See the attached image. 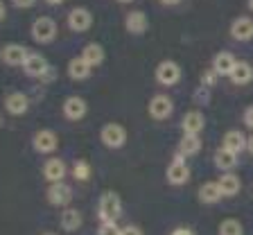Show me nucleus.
Here are the masks:
<instances>
[{
  "mask_svg": "<svg viewBox=\"0 0 253 235\" xmlns=\"http://www.w3.org/2000/svg\"><path fill=\"white\" fill-rule=\"evenodd\" d=\"M57 37V23L47 16H41L37 21L32 23V39L39 43H50Z\"/></svg>",
  "mask_w": 253,
  "mask_h": 235,
  "instance_id": "nucleus-1",
  "label": "nucleus"
},
{
  "mask_svg": "<svg viewBox=\"0 0 253 235\" xmlns=\"http://www.w3.org/2000/svg\"><path fill=\"white\" fill-rule=\"evenodd\" d=\"M122 213V204H120V197L116 192H104L100 199V217L104 222H116Z\"/></svg>",
  "mask_w": 253,
  "mask_h": 235,
  "instance_id": "nucleus-2",
  "label": "nucleus"
},
{
  "mask_svg": "<svg viewBox=\"0 0 253 235\" xmlns=\"http://www.w3.org/2000/svg\"><path fill=\"white\" fill-rule=\"evenodd\" d=\"M156 79L158 84H163V86H174V84L181 79V68L176 61H161L156 68Z\"/></svg>",
  "mask_w": 253,
  "mask_h": 235,
  "instance_id": "nucleus-3",
  "label": "nucleus"
},
{
  "mask_svg": "<svg viewBox=\"0 0 253 235\" xmlns=\"http://www.w3.org/2000/svg\"><path fill=\"white\" fill-rule=\"evenodd\" d=\"M102 142H104L106 147H122L125 145V141H126V131L122 129L120 125H116V122H109V125H104L102 127Z\"/></svg>",
  "mask_w": 253,
  "mask_h": 235,
  "instance_id": "nucleus-4",
  "label": "nucleus"
},
{
  "mask_svg": "<svg viewBox=\"0 0 253 235\" xmlns=\"http://www.w3.org/2000/svg\"><path fill=\"white\" fill-rule=\"evenodd\" d=\"M172 111H174V104L168 95H154L152 102H149V115L154 120H165V118L172 115Z\"/></svg>",
  "mask_w": 253,
  "mask_h": 235,
  "instance_id": "nucleus-5",
  "label": "nucleus"
},
{
  "mask_svg": "<svg viewBox=\"0 0 253 235\" xmlns=\"http://www.w3.org/2000/svg\"><path fill=\"white\" fill-rule=\"evenodd\" d=\"M32 145H34V149H37V152L50 154V152H54V149H57L59 138H57V134H54V131L41 129V131H37V134H34V141H32Z\"/></svg>",
  "mask_w": 253,
  "mask_h": 235,
  "instance_id": "nucleus-6",
  "label": "nucleus"
},
{
  "mask_svg": "<svg viewBox=\"0 0 253 235\" xmlns=\"http://www.w3.org/2000/svg\"><path fill=\"white\" fill-rule=\"evenodd\" d=\"M188 179H190V167L185 165L183 154H179V156L174 158L172 165L168 167V181L172 183V186H183Z\"/></svg>",
  "mask_w": 253,
  "mask_h": 235,
  "instance_id": "nucleus-7",
  "label": "nucleus"
},
{
  "mask_svg": "<svg viewBox=\"0 0 253 235\" xmlns=\"http://www.w3.org/2000/svg\"><path fill=\"white\" fill-rule=\"evenodd\" d=\"M70 197H73L70 186H66V183H61V181L50 183V188H47V201L52 206H66L70 201Z\"/></svg>",
  "mask_w": 253,
  "mask_h": 235,
  "instance_id": "nucleus-8",
  "label": "nucleus"
},
{
  "mask_svg": "<svg viewBox=\"0 0 253 235\" xmlns=\"http://www.w3.org/2000/svg\"><path fill=\"white\" fill-rule=\"evenodd\" d=\"M27 47L25 46H18V43H9V46L2 47V61L7 66H23L27 59Z\"/></svg>",
  "mask_w": 253,
  "mask_h": 235,
  "instance_id": "nucleus-9",
  "label": "nucleus"
},
{
  "mask_svg": "<svg viewBox=\"0 0 253 235\" xmlns=\"http://www.w3.org/2000/svg\"><path fill=\"white\" fill-rule=\"evenodd\" d=\"M231 37L235 41H249V39H253V18H249V16L235 18L231 25Z\"/></svg>",
  "mask_w": 253,
  "mask_h": 235,
  "instance_id": "nucleus-10",
  "label": "nucleus"
},
{
  "mask_svg": "<svg viewBox=\"0 0 253 235\" xmlns=\"http://www.w3.org/2000/svg\"><path fill=\"white\" fill-rule=\"evenodd\" d=\"M23 70H25L30 77H43V75L50 70V66H47V61L41 57V54L30 52L25 59V63H23Z\"/></svg>",
  "mask_w": 253,
  "mask_h": 235,
  "instance_id": "nucleus-11",
  "label": "nucleus"
},
{
  "mask_svg": "<svg viewBox=\"0 0 253 235\" xmlns=\"http://www.w3.org/2000/svg\"><path fill=\"white\" fill-rule=\"evenodd\" d=\"M90 23H93V16H90V11L84 9V7H77V9H73L68 14V25H70V30H75V32H86L90 27Z\"/></svg>",
  "mask_w": 253,
  "mask_h": 235,
  "instance_id": "nucleus-12",
  "label": "nucleus"
},
{
  "mask_svg": "<svg viewBox=\"0 0 253 235\" xmlns=\"http://www.w3.org/2000/svg\"><path fill=\"white\" fill-rule=\"evenodd\" d=\"M63 113H66L68 120H79V118H84V113H86L84 97H77V95L68 97L66 102H63Z\"/></svg>",
  "mask_w": 253,
  "mask_h": 235,
  "instance_id": "nucleus-13",
  "label": "nucleus"
},
{
  "mask_svg": "<svg viewBox=\"0 0 253 235\" xmlns=\"http://www.w3.org/2000/svg\"><path fill=\"white\" fill-rule=\"evenodd\" d=\"M247 141L249 138L244 136L242 131H237V129H233V131H228L226 136H224V149H228V152H233V154H240L242 149H247Z\"/></svg>",
  "mask_w": 253,
  "mask_h": 235,
  "instance_id": "nucleus-14",
  "label": "nucleus"
},
{
  "mask_svg": "<svg viewBox=\"0 0 253 235\" xmlns=\"http://www.w3.org/2000/svg\"><path fill=\"white\" fill-rule=\"evenodd\" d=\"M235 57L231 52H219L215 59H212V70L217 75H224V77H231L233 68H235Z\"/></svg>",
  "mask_w": 253,
  "mask_h": 235,
  "instance_id": "nucleus-15",
  "label": "nucleus"
},
{
  "mask_svg": "<svg viewBox=\"0 0 253 235\" xmlns=\"http://www.w3.org/2000/svg\"><path fill=\"white\" fill-rule=\"evenodd\" d=\"M5 106L11 115H23L27 111V106H30V99H27L25 93H18V91H16V93L7 95Z\"/></svg>",
  "mask_w": 253,
  "mask_h": 235,
  "instance_id": "nucleus-16",
  "label": "nucleus"
},
{
  "mask_svg": "<svg viewBox=\"0 0 253 235\" xmlns=\"http://www.w3.org/2000/svg\"><path fill=\"white\" fill-rule=\"evenodd\" d=\"M221 197H224V192L219 188V181H208L199 188V201H204V204H217Z\"/></svg>",
  "mask_w": 253,
  "mask_h": 235,
  "instance_id": "nucleus-17",
  "label": "nucleus"
},
{
  "mask_svg": "<svg viewBox=\"0 0 253 235\" xmlns=\"http://www.w3.org/2000/svg\"><path fill=\"white\" fill-rule=\"evenodd\" d=\"M125 25L131 34H142L149 27V21H147V16H145V11H129Z\"/></svg>",
  "mask_w": 253,
  "mask_h": 235,
  "instance_id": "nucleus-18",
  "label": "nucleus"
},
{
  "mask_svg": "<svg viewBox=\"0 0 253 235\" xmlns=\"http://www.w3.org/2000/svg\"><path fill=\"white\" fill-rule=\"evenodd\" d=\"M43 174H45V179L50 183H57L66 177V165H63L61 158H50L45 163V167H43Z\"/></svg>",
  "mask_w": 253,
  "mask_h": 235,
  "instance_id": "nucleus-19",
  "label": "nucleus"
},
{
  "mask_svg": "<svg viewBox=\"0 0 253 235\" xmlns=\"http://www.w3.org/2000/svg\"><path fill=\"white\" fill-rule=\"evenodd\" d=\"M204 115L199 111H190V113L183 115V120H181V127H183L185 134H199L204 129Z\"/></svg>",
  "mask_w": 253,
  "mask_h": 235,
  "instance_id": "nucleus-20",
  "label": "nucleus"
},
{
  "mask_svg": "<svg viewBox=\"0 0 253 235\" xmlns=\"http://www.w3.org/2000/svg\"><path fill=\"white\" fill-rule=\"evenodd\" d=\"M231 79L233 84H237V86H244V84H249L253 79V68H251V63L247 61H237L235 63V68H233L231 73Z\"/></svg>",
  "mask_w": 253,
  "mask_h": 235,
  "instance_id": "nucleus-21",
  "label": "nucleus"
},
{
  "mask_svg": "<svg viewBox=\"0 0 253 235\" xmlns=\"http://www.w3.org/2000/svg\"><path fill=\"white\" fill-rule=\"evenodd\" d=\"M90 68H93V66H90L84 57H77L68 63V75H70V79H86Z\"/></svg>",
  "mask_w": 253,
  "mask_h": 235,
  "instance_id": "nucleus-22",
  "label": "nucleus"
},
{
  "mask_svg": "<svg viewBox=\"0 0 253 235\" xmlns=\"http://www.w3.org/2000/svg\"><path fill=\"white\" fill-rule=\"evenodd\" d=\"M199 149H201V138H199V134H185V136L181 138L179 154H183V156H192V154H197Z\"/></svg>",
  "mask_w": 253,
  "mask_h": 235,
  "instance_id": "nucleus-23",
  "label": "nucleus"
},
{
  "mask_svg": "<svg viewBox=\"0 0 253 235\" xmlns=\"http://www.w3.org/2000/svg\"><path fill=\"white\" fill-rule=\"evenodd\" d=\"M79 226H82V213L75 208H66L61 213V229L68 231V233H73V231H77Z\"/></svg>",
  "mask_w": 253,
  "mask_h": 235,
  "instance_id": "nucleus-24",
  "label": "nucleus"
},
{
  "mask_svg": "<svg viewBox=\"0 0 253 235\" xmlns=\"http://www.w3.org/2000/svg\"><path fill=\"white\" fill-rule=\"evenodd\" d=\"M219 188H221V192H224V197H235V194L240 192V188H242V181H240V177H235V174H224V177L219 179Z\"/></svg>",
  "mask_w": 253,
  "mask_h": 235,
  "instance_id": "nucleus-25",
  "label": "nucleus"
},
{
  "mask_svg": "<svg viewBox=\"0 0 253 235\" xmlns=\"http://www.w3.org/2000/svg\"><path fill=\"white\" fill-rule=\"evenodd\" d=\"M215 165L219 167V170H224V172H228V170H233V167L237 165V154H233L221 147V149L215 152Z\"/></svg>",
  "mask_w": 253,
  "mask_h": 235,
  "instance_id": "nucleus-26",
  "label": "nucleus"
},
{
  "mask_svg": "<svg viewBox=\"0 0 253 235\" xmlns=\"http://www.w3.org/2000/svg\"><path fill=\"white\" fill-rule=\"evenodd\" d=\"M82 57H84L90 66H97V63L104 61V47H102L100 43H88V46L84 47Z\"/></svg>",
  "mask_w": 253,
  "mask_h": 235,
  "instance_id": "nucleus-27",
  "label": "nucleus"
},
{
  "mask_svg": "<svg viewBox=\"0 0 253 235\" xmlns=\"http://www.w3.org/2000/svg\"><path fill=\"white\" fill-rule=\"evenodd\" d=\"M219 235H244V229L237 220H224L219 224Z\"/></svg>",
  "mask_w": 253,
  "mask_h": 235,
  "instance_id": "nucleus-28",
  "label": "nucleus"
},
{
  "mask_svg": "<svg viewBox=\"0 0 253 235\" xmlns=\"http://www.w3.org/2000/svg\"><path fill=\"white\" fill-rule=\"evenodd\" d=\"M73 174H75V179H79V181H86V179H88V174H90L88 163H86V161H77V163H75V167H73Z\"/></svg>",
  "mask_w": 253,
  "mask_h": 235,
  "instance_id": "nucleus-29",
  "label": "nucleus"
},
{
  "mask_svg": "<svg viewBox=\"0 0 253 235\" xmlns=\"http://www.w3.org/2000/svg\"><path fill=\"white\" fill-rule=\"evenodd\" d=\"M120 233H122V229H118L116 222H104L97 235H120Z\"/></svg>",
  "mask_w": 253,
  "mask_h": 235,
  "instance_id": "nucleus-30",
  "label": "nucleus"
},
{
  "mask_svg": "<svg viewBox=\"0 0 253 235\" xmlns=\"http://www.w3.org/2000/svg\"><path fill=\"white\" fill-rule=\"evenodd\" d=\"M244 122H247V127L253 129V106H249V109L244 111Z\"/></svg>",
  "mask_w": 253,
  "mask_h": 235,
  "instance_id": "nucleus-31",
  "label": "nucleus"
},
{
  "mask_svg": "<svg viewBox=\"0 0 253 235\" xmlns=\"http://www.w3.org/2000/svg\"><path fill=\"white\" fill-rule=\"evenodd\" d=\"M120 235H142V233H140V229H138V226H125Z\"/></svg>",
  "mask_w": 253,
  "mask_h": 235,
  "instance_id": "nucleus-32",
  "label": "nucleus"
},
{
  "mask_svg": "<svg viewBox=\"0 0 253 235\" xmlns=\"http://www.w3.org/2000/svg\"><path fill=\"white\" fill-rule=\"evenodd\" d=\"M215 70H212V73H206L204 75V86H212V82H215Z\"/></svg>",
  "mask_w": 253,
  "mask_h": 235,
  "instance_id": "nucleus-33",
  "label": "nucleus"
},
{
  "mask_svg": "<svg viewBox=\"0 0 253 235\" xmlns=\"http://www.w3.org/2000/svg\"><path fill=\"white\" fill-rule=\"evenodd\" d=\"M11 2H14L16 7H23V9H25V7H32V5H34V0H11Z\"/></svg>",
  "mask_w": 253,
  "mask_h": 235,
  "instance_id": "nucleus-34",
  "label": "nucleus"
},
{
  "mask_svg": "<svg viewBox=\"0 0 253 235\" xmlns=\"http://www.w3.org/2000/svg\"><path fill=\"white\" fill-rule=\"evenodd\" d=\"M172 235H195V233H192V231H190V229H176Z\"/></svg>",
  "mask_w": 253,
  "mask_h": 235,
  "instance_id": "nucleus-35",
  "label": "nucleus"
},
{
  "mask_svg": "<svg viewBox=\"0 0 253 235\" xmlns=\"http://www.w3.org/2000/svg\"><path fill=\"white\" fill-rule=\"evenodd\" d=\"M7 16V9H5V5H2V0H0V21Z\"/></svg>",
  "mask_w": 253,
  "mask_h": 235,
  "instance_id": "nucleus-36",
  "label": "nucleus"
},
{
  "mask_svg": "<svg viewBox=\"0 0 253 235\" xmlns=\"http://www.w3.org/2000/svg\"><path fill=\"white\" fill-rule=\"evenodd\" d=\"M247 149L253 154V136H249V141H247Z\"/></svg>",
  "mask_w": 253,
  "mask_h": 235,
  "instance_id": "nucleus-37",
  "label": "nucleus"
},
{
  "mask_svg": "<svg viewBox=\"0 0 253 235\" xmlns=\"http://www.w3.org/2000/svg\"><path fill=\"white\" fill-rule=\"evenodd\" d=\"M163 5H176V2H181V0H161Z\"/></svg>",
  "mask_w": 253,
  "mask_h": 235,
  "instance_id": "nucleus-38",
  "label": "nucleus"
},
{
  "mask_svg": "<svg viewBox=\"0 0 253 235\" xmlns=\"http://www.w3.org/2000/svg\"><path fill=\"white\" fill-rule=\"evenodd\" d=\"M47 2H50V5H61L63 0H47Z\"/></svg>",
  "mask_w": 253,
  "mask_h": 235,
  "instance_id": "nucleus-39",
  "label": "nucleus"
},
{
  "mask_svg": "<svg viewBox=\"0 0 253 235\" xmlns=\"http://www.w3.org/2000/svg\"><path fill=\"white\" fill-rule=\"evenodd\" d=\"M247 5H249V9L253 11V0H247Z\"/></svg>",
  "mask_w": 253,
  "mask_h": 235,
  "instance_id": "nucleus-40",
  "label": "nucleus"
},
{
  "mask_svg": "<svg viewBox=\"0 0 253 235\" xmlns=\"http://www.w3.org/2000/svg\"><path fill=\"white\" fill-rule=\"evenodd\" d=\"M120 2H131V0H120Z\"/></svg>",
  "mask_w": 253,
  "mask_h": 235,
  "instance_id": "nucleus-41",
  "label": "nucleus"
},
{
  "mask_svg": "<svg viewBox=\"0 0 253 235\" xmlns=\"http://www.w3.org/2000/svg\"><path fill=\"white\" fill-rule=\"evenodd\" d=\"M0 125H2V115H0Z\"/></svg>",
  "mask_w": 253,
  "mask_h": 235,
  "instance_id": "nucleus-42",
  "label": "nucleus"
},
{
  "mask_svg": "<svg viewBox=\"0 0 253 235\" xmlns=\"http://www.w3.org/2000/svg\"><path fill=\"white\" fill-rule=\"evenodd\" d=\"M47 235H54V233H47Z\"/></svg>",
  "mask_w": 253,
  "mask_h": 235,
  "instance_id": "nucleus-43",
  "label": "nucleus"
}]
</instances>
